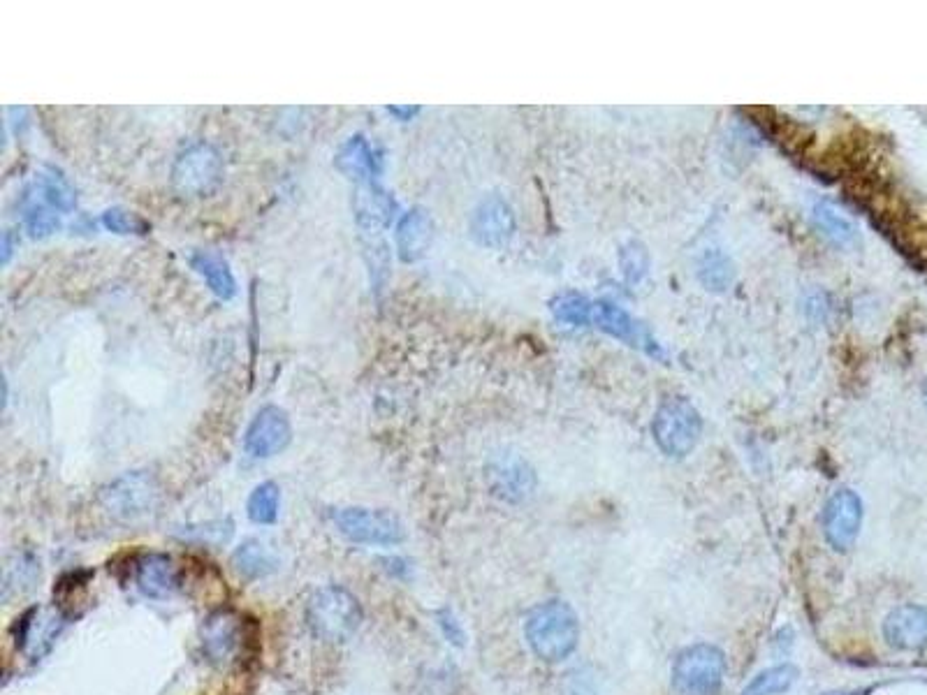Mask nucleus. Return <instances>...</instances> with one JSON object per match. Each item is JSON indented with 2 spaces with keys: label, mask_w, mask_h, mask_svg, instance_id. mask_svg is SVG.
Masks as SVG:
<instances>
[{
  "label": "nucleus",
  "mask_w": 927,
  "mask_h": 695,
  "mask_svg": "<svg viewBox=\"0 0 927 695\" xmlns=\"http://www.w3.org/2000/svg\"><path fill=\"white\" fill-rule=\"evenodd\" d=\"M580 624L573 607L550 601L536 607L527 619V642L545 663H561L578 647Z\"/></svg>",
  "instance_id": "f257e3e1"
},
{
  "label": "nucleus",
  "mask_w": 927,
  "mask_h": 695,
  "mask_svg": "<svg viewBox=\"0 0 927 695\" xmlns=\"http://www.w3.org/2000/svg\"><path fill=\"white\" fill-rule=\"evenodd\" d=\"M311 633L325 642H343L362 624V605L343 587H323L306 605Z\"/></svg>",
  "instance_id": "f03ea898"
},
{
  "label": "nucleus",
  "mask_w": 927,
  "mask_h": 695,
  "mask_svg": "<svg viewBox=\"0 0 927 695\" xmlns=\"http://www.w3.org/2000/svg\"><path fill=\"white\" fill-rule=\"evenodd\" d=\"M726 677L724 651L712 645L686 647L673 665V686L682 695H714Z\"/></svg>",
  "instance_id": "7ed1b4c3"
},
{
  "label": "nucleus",
  "mask_w": 927,
  "mask_h": 695,
  "mask_svg": "<svg viewBox=\"0 0 927 695\" xmlns=\"http://www.w3.org/2000/svg\"><path fill=\"white\" fill-rule=\"evenodd\" d=\"M334 524L343 538L360 545H401L406 529L397 515L388 510L369 508H339L332 512Z\"/></svg>",
  "instance_id": "20e7f679"
},
{
  "label": "nucleus",
  "mask_w": 927,
  "mask_h": 695,
  "mask_svg": "<svg viewBox=\"0 0 927 695\" xmlns=\"http://www.w3.org/2000/svg\"><path fill=\"white\" fill-rule=\"evenodd\" d=\"M652 429L656 443L668 457H686L696 448L703 422L689 401L675 397L659 408Z\"/></svg>",
  "instance_id": "39448f33"
},
{
  "label": "nucleus",
  "mask_w": 927,
  "mask_h": 695,
  "mask_svg": "<svg viewBox=\"0 0 927 695\" xmlns=\"http://www.w3.org/2000/svg\"><path fill=\"white\" fill-rule=\"evenodd\" d=\"M100 503L109 515L121 522H135L153 512L158 503V485L153 475L135 471L114 480L112 485L102 489Z\"/></svg>",
  "instance_id": "423d86ee"
},
{
  "label": "nucleus",
  "mask_w": 927,
  "mask_h": 695,
  "mask_svg": "<svg viewBox=\"0 0 927 695\" xmlns=\"http://www.w3.org/2000/svg\"><path fill=\"white\" fill-rule=\"evenodd\" d=\"M223 179V158L214 146L193 144L172 167V186L184 197L209 195Z\"/></svg>",
  "instance_id": "0eeeda50"
},
{
  "label": "nucleus",
  "mask_w": 927,
  "mask_h": 695,
  "mask_svg": "<svg viewBox=\"0 0 927 695\" xmlns=\"http://www.w3.org/2000/svg\"><path fill=\"white\" fill-rule=\"evenodd\" d=\"M290 441H293V424L288 413L279 406H265L248 424L244 450L255 459H269L286 450Z\"/></svg>",
  "instance_id": "6e6552de"
},
{
  "label": "nucleus",
  "mask_w": 927,
  "mask_h": 695,
  "mask_svg": "<svg viewBox=\"0 0 927 695\" xmlns=\"http://www.w3.org/2000/svg\"><path fill=\"white\" fill-rule=\"evenodd\" d=\"M863 524V501L851 489H839L830 496L823 510V533L837 552H846L856 543Z\"/></svg>",
  "instance_id": "1a4fd4ad"
},
{
  "label": "nucleus",
  "mask_w": 927,
  "mask_h": 695,
  "mask_svg": "<svg viewBox=\"0 0 927 695\" xmlns=\"http://www.w3.org/2000/svg\"><path fill=\"white\" fill-rule=\"evenodd\" d=\"M589 325H594L603 332H608L615 339L629 343L633 348L645 350L652 357H663V350L652 334L647 332L645 325H640L631 313H626L619 306L610 302H591V316Z\"/></svg>",
  "instance_id": "9d476101"
},
{
  "label": "nucleus",
  "mask_w": 927,
  "mask_h": 695,
  "mask_svg": "<svg viewBox=\"0 0 927 695\" xmlns=\"http://www.w3.org/2000/svg\"><path fill=\"white\" fill-rule=\"evenodd\" d=\"M487 482L494 496L508 503H520L534 494L536 473L522 457L499 455L487 466Z\"/></svg>",
  "instance_id": "9b49d317"
},
{
  "label": "nucleus",
  "mask_w": 927,
  "mask_h": 695,
  "mask_svg": "<svg viewBox=\"0 0 927 695\" xmlns=\"http://www.w3.org/2000/svg\"><path fill=\"white\" fill-rule=\"evenodd\" d=\"M471 234L487 248H503L515 234V214L499 195H489L478 204L471 218Z\"/></svg>",
  "instance_id": "f8f14e48"
},
{
  "label": "nucleus",
  "mask_w": 927,
  "mask_h": 695,
  "mask_svg": "<svg viewBox=\"0 0 927 695\" xmlns=\"http://www.w3.org/2000/svg\"><path fill=\"white\" fill-rule=\"evenodd\" d=\"M244 628L239 614L218 610L209 614L202 626V651L211 663H228L242 647Z\"/></svg>",
  "instance_id": "ddd939ff"
},
{
  "label": "nucleus",
  "mask_w": 927,
  "mask_h": 695,
  "mask_svg": "<svg viewBox=\"0 0 927 695\" xmlns=\"http://www.w3.org/2000/svg\"><path fill=\"white\" fill-rule=\"evenodd\" d=\"M65 617L58 610H42V607H33L24 617L19 619L17 626V647L24 651L26 656L40 658L54 645L58 633L63 631Z\"/></svg>",
  "instance_id": "4468645a"
},
{
  "label": "nucleus",
  "mask_w": 927,
  "mask_h": 695,
  "mask_svg": "<svg viewBox=\"0 0 927 695\" xmlns=\"http://www.w3.org/2000/svg\"><path fill=\"white\" fill-rule=\"evenodd\" d=\"M883 638L897 651L927 647V607L900 605L883 621Z\"/></svg>",
  "instance_id": "2eb2a0df"
},
{
  "label": "nucleus",
  "mask_w": 927,
  "mask_h": 695,
  "mask_svg": "<svg viewBox=\"0 0 927 695\" xmlns=\"http://www.w3.org/2000/svg\"><path fill=\"white\" fill-rule=\"evenodd\" d=\"M397 202L394 197L376 184H362L355 193V218L360 225L362 237H383V230L390 228L397 216Z\"/></svg>",
  "instance_id": "dca6fc26"
},
{
  "label": "nucleus",
  "mask_w": 927,
  "mask_h": 695,
  "mask_svg": "<svg viewBox=\"0 0 927 695\" xmlns=\"http://www.w3.org/2000/svg\"><path fill=\"white\" fill-rule=\"evenodd\" d=\"M334 167L355 184H374L376 177H381L383 172V158L369 144L367 137L355 135L341 144L337 156H334Z\"/></svg>",
  "instance_id": "f3484780"
},
{
  "label": "nucleus",
  "mask_w": 927,
  "mask_h": 695,
  "mask_svg": "<svg viewBox=\"0 0 927 695\" xmlns=\"http://www.w3.org/2000/svg\"><path fill=\"white\" fill-rule=\"evenodd\" d=\"M135 584L147 598L165 601L179 589V570L167 554H144L135 563Z\"/></svg>",
  "instance_id": "a211bd4d"
},
{
  "label": "nucleus",
  "mask_w": 927,
  "mask_h": 695,
  "mask_svg": "<svg viewBox=\"0 0 927 695\" xmlns=\"http://www.w3.org/2000/svg\"><path fill=\"white\" fill-rule=\"evenodd\" d=\"M434 239V223L427 211L411 209L397 225V251L401 262H415L427 253Z\"/></svg>",
  "instance_id": "6ab92c4d"
},
{
  "label": "nucleus",
  "mask_w": 927,
  "mask_h": 695,
  "mask_svg": "<svg viewBox=\"0 0 927 695\" xmlns=\"http://www.w3.org/2000/svg\"><path fill=\"white\" fill-rule=\"evenodd\" d=\"M191 267L195 269V274L204 278V283L209 285V290L218 299H232L237 295L235 274H232L228 260L223 255L214 251H195L191 255Z\"/></svg>",
  "instance_id": "aec40b11"
},
{
  "label": "nucleus",
  "mask_w": 927,
  "mask_h": 695,
  "mask_svg": "<svg viewBox=\"0 0 927 695\" xmlns=\"http://www.w3.org/2000/svg\"><path fill=\"white\" fill-rule=\"evenodd\" d=\"M232 566L246 580H262V577L272 575L279 570V559L260 540H246L232 554Z\"/></svg>",
  "instance_id": "412c9836"
},
{
  "label": "nucleus",
  "mask_w": 927,
  "mask_h": 695,
  "mask_svg": "<svg viewBox=\"0 0 927 695\" xmlns=\"http://www.w3.org/2000/svg\"><path fill=\"white\" fill-rule=\"evenodd\" d=\"M814 223L830 241L837 246H853L858 244V228L835 202L821 200L814 204Z\"/></svg>",
  "instance_id": "4be33fe9"
},
{
  "label": "nucleus",
  "mask_w": 927,
  "mask_h": 695,
  "mask_svg": "<svg viewBox=\"0 0 927 695\" xmlns=\"http://www.w3.org/2000/svg\"><path fill=\"white\" fill-rule=\"evenodd\" d=\"M28 190H31L35 197H40L42 202L49 204L51 209L63 211V214H68V211L77 207L75 188L70 186V181L65 179L63 172L56 170V167H45V172L35 179V184Z\"/></svg>",
  "instance_id": "5701e85b"
},
{
  "label": "nucleus",
  "mask_w": 927,
  "mask_h": 695,
  "mask_svg": "<svg viewBox=\"0 0 927 695\" xmlns=\"http://www.w3.org/2000/svg\"><path fill=\"white\" fill-rule=\"evenodd\" d=\"M24 225H26V232L31 234L33 239H47L54 232L61 230V216L56 214V209H51L49 204L42 202L40 197H35L31 190H26Z\"/></svg>",
  "instance_id": "b1692460"
},
{
  "label": "nucleus",
  "mask_w": 927,
  "mask_h": 695,
  "mask_svg": "<svg viewBox=\"0 0 927 695\" xmlns=\"http://www.w3.org/2000/svg\"><path fill=\"white\" fill-rule=\"evenodd\" d=\"M279 503H281V492L274 482H262L248 496L246 503V512L248 519L253 524H262L269 526L279 519Z\"/></svg>",
  "instance_id": "393cba45"
},
{
  "label": "nucleus",
  "mask_w": 927,
  "mask_h": 695,
  "mask_svg": "<svg viewBox=\"0 0 927 695\" xmlns=\"http://www.w3.org/2000/svg\"><path fill=\"white\" fill-rule=\"evenodd\" d=\"M798 679V668L791 663L784 665H775V668L763 670L761 675H756L751 682L744 686L742 695H779L786 693Z\"/></svg>",
  "instance_id": "a878e982"
},
{
  "label": "nucleus",
  "mask_w": 927,
  "mask_h": 695,
  "mask_svg": "<svg viewBox=\"0 0 927 695\" xmlns=\"http://www.w3.org/2000/svg\"><path fill=\"white\" fill-rule=\"evenodd\" d=\"M698 276L707 290L721 292L731 288L735 278L733 262L721 251H705L703 258L698 260Z\"/></svg>",
  "instance_id": "bb28decb"
},
{
  "label": "nucleus",
  "mask_w": 927,
  "mask_h": 695,
  "mask_svg": "<svg viewBox=\"0 0 927 695\" xmlns=\"http://www.w3.org/2000/svg\"><path fill=\"white\" fill-rule=\"evenodd\" d=\"M552 313L559 323L573 325V327H587L589 325V316H591V302L587 297L582 295H559L552 302Z\"/></svg>",
  "instance_id": "cd10ccee"
},
{
  "label": "nucleus",
  "mask_w": 927,
  "mask_h": 695,
  "mask_svg": "<svg viewBox=\"0 0 927 695\" xmlns=\"http://www.w3.org/2000/svg\"><path fill=\"white\" fill-rule=\"evenodd\" d=\"M100 223L114 234H149L151 230V223L147 221V218H142L140 214H135V211H128L121 207L107 209L105 214H102Z\"/></svg>",
  "instance_id": "c85d7f7f"
},
{
  "label": "nucleus",
  "mask_w": 927,
  "mask_h": 695,
  "mask_svg": "<svg viewBox=\"0 0 927 695\" xmlns=\"http://www.w3.org/2000/svg\"><path fill=\"white\" fill-rule=\"evenodd\" d=\"M619 262H622V274L626 278V283L638 285L642 278L647 276L649 255L645 251V246H640L638 241H631L629 246H624L622 255H619Z\"/></svg>",
  "instance_id": "c756f323"
},
{
  "label": "nucleus",
  "mask_w": 927,
  "mask_h": 695,
  "mask_svg": "<svg viewBox=\"0 0 927 695\" xmlns=\"http://www.w3.org/2000/svg\"><path fill=\"white\" fill-rule=\"evenodd\" d=\"M184 536L200 540V543H228L232 536V524L230 522H211L204 526H191Z\"/></svg>",
  "instance_id": "7c9ffc66"
},
{
  "label": "nucleus",
  "mask_w": 927,
  "mask_h": 695,
  "mask_svg": "<svg viewBox=\"0 0 927 695\" xmlns=\"http://www.w3.org/2000/svg\"><path fill=\"white\" fill-rule=\"evenodd\" d=\"M439 626H441V631L445 635V640H450L455 647H464L466 635L462 631V626H459L455 614H452L450 610H441L439 612Z\"/></svg>",
  "instance_id": "2f4dec72"
},
{
  "label": "nucleus",
  "mask_w": 927,
  "mask_h": 695,
  "mask_svg": "<svg viewBox=\"0 0 927 695\" xmlns=\"http://www.w3.org/2000/svg\"><path fill=\"white\" fill-rule=\"evenodd\" d=\"M807 313H809V316H814L816 320H823V318H826V313H828V302H826V297H823V295H814L812 299H809V302H807Z\"/></svg>",
  "instance_id": "473e14b6"
},
{
  "label": "nucleus",
  "mask_w": 927,
  "mask_h": 695,
  "mask_svg": "<svg viewBox=\"0 0 927 695\" xmlns=\"http://www.w3.org/2000/svg\"><path fill=\"white\" fill-rule=\"evenodd\" d=\"M418 112H420V107H413V105H392V107H388V114L397 116V121H411Z\"/></svg>",
  "instance_id": "72a5a7b5"
},
{
  "label": "nucleus",
  "mask_w": 927,
  "mask_h": 695,
  "mask_svg": "<svg viewBox=\"0 0 927 695\" xmlns=\"http://www.w3.org/2000/svg\"><path fill=\"white\" fill-rule=\"evenodd\" d=\"M12 248H14V244H12V232L7 230V232L3 234V265H7V262H10Z\"/></svg>",
  "instance_id": "f704fd0d"
},
{
  "label": "nucleus",
  "mask_w": 927,
  "mask_h": 695,
  "mask_svg": "<svg viewBox=\"0 0 927 695\" xmlns=\"http://www.w3.org/2000/svg\"><path fill=\"white\" fill-rule=\"evenodd\" d=\"M925 404H927V385H925Z\"/></svg>",
  "instance_id": "c9c22d12"
}]
</instances>
